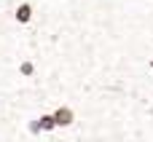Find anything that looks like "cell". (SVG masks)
I'll use <instances>...</instances> for the list:
<instances>
[{"label":"cell","mask_w":153,"mask_h":142,"mask_svg":"<svg viewBox=\"0 0 153 142\" xmlns=\"http://www.w3.org/2000/svg\"><path fill=\"white\" fill-rule=\"evenodd\" d=\"M56 132H59V126H56L54 110H43V113H38L27 121V134L30 137H46V134H56Z\"/></svg>","instance_id":"1"},{"label":"cell","mask_w":153,"mask_h":142,"mask_svg":"<svg viewBox=\"0 0 153 142\" xmlns=\"http://www.w3.org/2000/svg\"><path fill=\"white\" fill-rule=\"evenodd\" d=\"M54 118H56V126H59V129H73L81 115H78V107H75V105L62 102V105L54 107Z\"/></svg>","instance_id":"2"},{"label":"cell","mask_w":153,"mask_h":142,"mask_svg":"<svg viewBox=\"0 0 153 142\" xmlns=\"http://www.w3.org/2000/svg\"><path fill=\"white\" fill-rule=\"evenodd\" d=\"M35 19H38V8H35V3H32V0H16L13 21H16L19 27H30V24H35Z\"/></svg>","instance_id":"3"},{"label":"cell","mask_w":153,"mask_h":142,"mask_svg":"<svg viewBox=\"0 0 153 142\" xmlns=\"http://www.w3.org/2000/svg\"><path fill=\"white\" fill-rule=\"evenodd\" d=\"M148 70H151V75H153V56H151V62H148Z\"/></svg>","instance_id":"4"}]
</instances>
